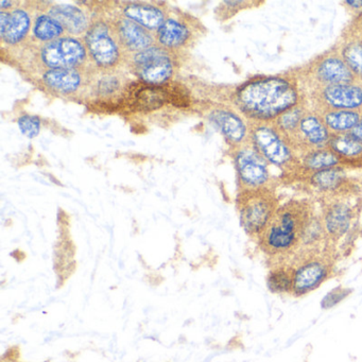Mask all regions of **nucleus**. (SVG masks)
I'll return each instance as SVG.
<instances>
[{"mask_svg":"<svg viewBox=\"0 0 362 362\" xmlns=\"http://www.w3.org/2000/svg\"><path fill=\"white\" fill-rule=\"evenodd\" d=\"M298 78L275 76L245 84L235 96V103L252 122H274L279 115L302 101Z\"/></svg>","mask_w":362,"mask_h":362,"instance_id":"obj_1","label":"nucleus"},{"mask_svg":"<svg viewBox=\"0 0 362 362\" xmlns=\"http://www.w3.org/2000/svg\"><path fill=\"white\" fill-rule=\"evenodd\" d=\"M315 209L309 201L290 200L279 205L257 238L260 251L273 262H290L298 253L303 230Z\"/></svg>","mask_w":362,"mask_h":362,"instance_id":"obj_2","label":"nucleus"},{"mask_svg":"<svg viewBox=\"0 0 362 362\" xmlns=\"http://www.w3.org/2000/svg\"><path fill=\"white\" fill-rule=\"evenodd\" d=\"M293 290L292 296L303 298L319 289L334 275L336 264L332 250L298 254L289 262Z\"/></svg>","mask_w":362,"mask_h":362,"instance_id":"obj_3","label":"nucleus"},{"mask_svg":"<svg viewBox=\"0 0 362 362\" xmlns=\"http://www.w3.org/2000/svg\"><path fill=\"white\" fill-rule=\"evenodd\" d=\"M249 136L252 146L269 165L285 173H298V154L272 122H252Z\"/></svg>","mask_w":362,"mask_h":362,"instance_id":"obj_4","label":"nucleus"},{"mask_svg":"<svg viewBox=\"0 0 362 362\" xmlns=\"http://www.w3.org/2000/svg\"><path fill=\"white\" fill-rule=\"evenodd\" d=\"M279 207L274 188L239 192L237 209L245 232L257 240Z\"/></svg>","mask_w":362,"mask_h":362,"instance_id":"obj_5","label":"nucleus"},{"mask_svg":"<svg viewBox=\"0 0 362 362\" xmlns=\"http://www.w3.org/2000/svg\"><path fill=\"white\" fill-rule=\"evenodd\" d=\"M296 77L298 80H303V83L310 90L326 86L353 83L358 80L343 60L340 50L334 49L317 57Z\"/></svg>","mask_w":362,"mask_h":362,"instance_id":"obj_6","label":"nucleus"},{"mask_svg":"<svg viewBox=\"0 0 362 362\" xmlns=\"http://www.w3.org/2000/svg\"><path fill=\"white\" fill-rule=\"evenodd\" d=\"M349 194L322 199L321 217L324 230L330 249L344 238L354 226L356 218L355 205L349 200Z\"/></svg>","mask_w":362,"mask_h":362,"instance_id":"obj_7","label":"nucleus"},{"mask_svg":"<svg viewBox=\"0 0 362 362\" xmlns=\"http://www.w3.org/2000/svg\"><path fill=\"white\" fill-rule=\"evenodd\" d=\"M269 166L270 165L260 156L259 152L252 146V144L247 147L240 148L235 156L239 190L249 192L274 188Z\"/></svg>","mask_w":362,"mask_h":362,"instance_id":"obj_8","label":"nucleus"},{"mask_svg":"<svg viewBox=\"0 0 362 362\" xmlns=\"http://www.w3.org/2000/svg\"><path fill=\"white\" fill-rule=\"evenodd\" d=\"M84 43L88 57L103 69H113L122 58V45L114 28L103 22H97L86 31Z\"/></svg>","mask_w":362,"mask_h":362,"instance_id":"obj_9","label":"nucleus"},{"mask_svg":"<svg viewBox=\"0 0 362 362\" xmlns=\"http://www.w3.org/2000/svg\"><path fill=\"white\" fill-rule=\"evenodd\" d=\"M88 54L86 43L75 37H62L46 43L41 49L42 63L48 69H80Z\"/></svg>","mask_w":362,"mask_h":362,"instance_id":"obj_10","label":"nucleus"},{"mask_svg":"<svg viewBox=\"0 0 362 362\" xmlns=\"http://www.w3.org/2000/svg\"><path fill=\"white\" fill-rule=\"evenodd\" d=\"M313 110L320 112L327 110H362V81L353 83L326 86L311 90Z\"/></svg>","mask_w":362,"mask_h":362,"instance_id":"obj_11","label":"nucleus"},{"mask_svg":"<svg viewBox=\"0 0 362 362\" xmlns=\"http://www.w3.org/2000/svg\"><path fill=\"white\" fill-rule=\"evenodd\" d=\"M330 136L332 134L326 128L321 115L309 107L300 119L298 128L287 139L298 156H300L311 150L328 147Z\"/></svg>","mask_w":362,"mask_h":362,"instance_id":"obj_12","label":"nucleus"},{"mask_svg":"<svg viewBox=\"0 0 362 362\" xmlns=\"http://www.w3.org/2000/svg\"><path fill=\"white\" fill-rule=\"evenodd\" d=\"M131 69L141 81L158 86L171 77L173 64L166 50L152 46L133 56Z\"/></svg>","mask_w":362,"mask_h":362,"instance_id":"obj_13","label":"nucleus"},{"mask_svg":"<svg viewBox=\"0 0 362 362\" xmlns=\"http://www.w3.org/2000/svg\"><path fill=\"white\" fill-rule=\"evenodd\" d=\"M307 185L322 199L351 194V181L344 166L332 167L305 175Z\"/></svg>","mask_w":362,"mask_h":362,"instance_id":"obj_14","label":"nucleus"},{"mask_svg":"<svg viewBox=\"0 0 362 362\" xmlns=\"http://www.w3.org/2000/svg\"><path fill=\"white\" fill-rule=\"evenodd\" d=\"M114 30L122 49L128 52L137 54L152 47L153 44L154 40L151 33L145 27L141 26L130 18H120L116 23Z\"/></svg>","mask_w":362,"mask_h":362,"instance_id":"obj_15","label":"nucleus"},{"mask_svg":"<svg viewBox=\"0 0 362 362\" xmlns=\"http://www.w3.org/2000/svg\"><path fill=\"white\" fill-rule=\"evenodd\" d=\"M31 30V18L24 9L0 12V37L4 43L16 45L24 41Z\"/></svg>","mask_w":362,"mask_h":362,"instance_id":"obj_16","label":"nucleus"},{"mask_svg":"<svg viewBox=\"0 0 362 362\" xmlns=\"http://www.w3.org/2000/svg\"><path fill=\"white\" fill-rule=\"evenodd\" d=\"M328 148L341 158L344 167L362 166V141L351 133L332 134Z\"/></svg>","mask_w":362,"mask_h":362,"instance_id":"obj_17","label":"nucleus"},{"mask_svg":"<svg viewBox=\"0 0 362 362\" xmlns=\"http://www.w3.org/2000/svg\"><path fill=\"white\" fill-rule=\"evenodd\" d=\"M211 119L233 145H241L250 135V129L243 118L234 112L217 110L211 114Z\"/></svg>","mask_w":362,"mask_h":362,"instance_id":"obj_18","label":"nucleus"},{"mask_svg":"<svg viewBox=\"0 0 362 362\" xmlns=\"http://www.w3.org/2000/svg\"><path fill=\"white\" fill-rule=\"evenodd\" d=\"M338 166H344V165L341 158L328 147L311 150L298 156V173H302L304 177L317 171Z\"/></svg>","mask_w":362,"mask_h":362,"instance_id":"obj_19","label":"nucleus"},{"mask_svg":"<svg viewBox=\"0 0 362 362\" xmlns=\"http://www.w3.org/2000/svg\"><path fill=\"white\" fill-rule=\"evenodd\" d=\"M82 75L79 69H47L43 81L49 90L59 94H74L82 86Z\"/></svg>","mask_w":362,"mask_h":362,"instance_id":"obj_20","label":"nucleus"},{"mask_svg":"<svg viewBox=\"0 0 362 362\" xmlns=\"http://www.w3.org/2000/svg\"><path fill=\"white\" fill-rule=\"evenodd\" d=\"M319 114L332 135L351 132L362 119V110H327Z\"/></svg>","mask_w":362,"mask_h":362,"instance_id":"obj_21","label":"nucleus"},{"mask_svg":"<svg viewBox=\"0 0 362 362\" xmlns=\"http://www.w3.org/2000/svg\"><path fill=\"white\" fill-rule=\"evenodd\" d=\"M49 14L71 35H79L88 30V18L75 6L57 5L50 8Z\"/></svg>","mask_w":362,"mask_h":362,"instance_id":"obj_22","label":"nucleus"},{"mask_svg":"<svg viewBox=\"0 0 362 362\" xmlns=\"http://www.w3.org/2000/svg\"><path fill=\"white\" fill-rule=\"evenodd\" d=\"M266 283L267 288L271 293L277 296H292L293 281L289 262L270 264V268L267 273Z\"/></svg>","mask_w":362,"mask_h":362,"instance_id":"obj_23","label":"nucleus"},{"mask_svg":"<svg viewBox=\"0 0 362 362\" xmlns=\"http://www.w3.org/2000/svg\"><path fill=\"white\" fill-rule=\"evenodd\" d=\"M124 16L149 30H158L166 21L165 12L162 9L154 6L143 5V4L127 6L124 9Z\"/></svg>","mask_w":362,"mask_h":362,"instance_id":"obj_24","label":"nucleus"},{"mask_svg":"<svg viewBox=\"0 0 362 362\" xmlns=\"http://www.w3.org/2000/svg\"><path fill=\"white\" fill-rule=\"evenodd\" d=\"M189 30L185 25L177 21L166 20L156 30V40L164 48H179L187 42Z\"/></svg>","mask_w":362,"mask_h":362,"instance_id":"obj_25","label":"nucleus"},{"mask_svg":"<svg viewBox=\"0 0 362 362\" xmlns=\"http://www.w3.org/2000/svg\"><path fill=\"white\" fill-rule=\"evenodd\" d=\"M64 27L49 13H41L33 21V35L35 41L49 43L64 35Z\"/></svg>","mask_w":362,"mask_h":362,"instance_id":"obj_26","label":"nucleus"},{"mask_svg":"<svg viewBox=\"0 0 362 362\" xmlns=\"http://www.w3.org/2000/svg\"><path fill=\"white\" fill-rule=\"evenodd\" d=\"M340 54L354 75L362 81V39L358 35H351L340 48Z\"/></svg>","mask_w":362,"mask_h":362,"instance_id":"obj_27","label":"nucleus"},{"mask_svg":"<svg viewBox=\"0 0 362 362\" xmlns=\"http://www.w3.org/2000/svg\"><path fill=\"white\" fill-rule=\"evenodd\" d=\"M309 107L307 105L306 100L303 99L298 105L279 115L272 122L285 135L286 139H288L294 132V130L298 128L300 119H302L303 116H304V114L306 113Z\"/></svg>","mask_w":362,"mask_h":362,"instance_id":"obj_28","label":"nucleus"},{"mask_svg":"<svg viewBox=\"0 0 362 362\" xmlns=\"http://www.w3.org/2000/svg\"><path fill=\"white\" fill-rule=\"evenodd\" d=\"M164 93L158 88H141L135 95V101L144 110L158 109L164 103Z\"/></svg>","mask_w":362,"mask_h":362,"instance_id":"obj_29","label":"nucleus"},{"mask_svg":"<svg viewBox=\"0 0 362 362\" xmlns=\"http://www.w3.org/2000/svg\"><path fill=\"white\" fill-rule=\"evenodd\" d=\"M353 293V289L344 286L339 285L337 287L330 289L325 296L322 298L320 302V306L324 310H330L334 307L340 305L341 303L344 302L345 300L349 298Z\"/></svg>","mask_w":362,"mask_h":362,"instance_id":"obj_30","label":"nucleus"},{"mask_svg":"<svg viewBox=\"0 0 362 362\" xmlns=\"http://www.w3.org/2000/svg\"><path fill=\"white\" fill-rule=\"evenodd\" d=\"M18 126L23 135L28 139H35L41 130V119L35 115L22 116L18 119Z\"/></svg>","mask_w":362,"mask_h":362,"instance_id":"obj_31","label":"nucleus"},{"mask_svg":"<svg viewBox=\"0 0 362 362\" xmlns=\"http://www.w3.org/2000/svg\"><path fill=\"white\" fill-rule=\"evenodd\" d=\"M118 88H119V83L114 77H105L99 82L98 90L103 96L113 94Z\"/></svg>","mask_w":362,"mask_h":362,"instance_id":"obj_32","label":"nucleus"},{"mask_svg":"<svg viewBox=\"0 0 362 362\" xmlns=\"http://www.w3.org/2000/svg\"><path fill=\"white\" fill-rule=\"evenodd\" d=\"M349 133H351L354 137H356V139L362 141V119L361 122H359V124H358V126L356 127V128L354 129L353 131H351Z\"/></svg>","mask_w":362,"mask_h":362,"instance_id":"obj_33","label":"nucleus"},{"mask_svg":"<svg viewBox=\"0 0 362 362\" xmlns=\"http://www.w3.org/2000/svg\"><path fill=\"white\" fill-rule=\"evenodd\" d=\"M345 5L349 6L351 9H362V1H345Z\"/></svg>","mask_w":362,"mask_h":362,"instance_id":"obj_34","label":"nucleus"},{"mask_svg":"<svg viewBox=\"0 0 362 362\" xmlns=\"http://www.w3.org/2000/svg\"><path fill=\"white\" fill-rule=\"evenodd\" d=\"M11 5H13L12 1H1V11H5L7 8H11Z\"/></svg>","mask_w":362,"mask_h":362,"instance_id":"obj_35","label":"nucleus"},{"mask_svg":"<svg viewBox=\"0 0 362 362\" xmlns=\"http://www.w3.org/2000/svg\"><path fill=\"white\" fill-rule=\"evenodd\" d=\"M361 30H362V28H361ZM358 37H361V39H362V33H360V35H358Z\"/></svg>","mask_w":362,"mask_h":362,"instance_id":"obj_36","label":"nucleus"}]
</instances>
